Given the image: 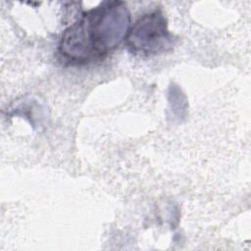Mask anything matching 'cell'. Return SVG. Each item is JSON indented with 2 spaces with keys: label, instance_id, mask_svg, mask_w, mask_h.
<instances>
[{
  "label": "cell",
  "instance_id": "1",
  "mask_svg": "<svg viewBox=\"0 0 251 251\" xmlns=\"http://www.w3.org/2000/svg\"><path fill=\"white\" fill-rule=\"evenodd\" d=\"M130 13L124 1H103L83 11L62 32L57 55L68 66H83L104 60L126 39Z\"/></svg>",
  "mask_w": 251,
  "mask_h": 251
},
{
  "label": "cell",
  "instance_id": "2",
  "mask_svg": "<svg viewBox=\"0 0 251 251\" xmlns=\"http://www.w3.org/2000/svg\"><path fill=\"white\" fill-rule=\"evenodd\" d=\"M177 38L168 29L162 10L156 9L139 17L126 37L128 50L137 56H156L174 49Z\"/></svg>",
  "mask_w": 251,
  "mask_h": 251
}]
</instances>
